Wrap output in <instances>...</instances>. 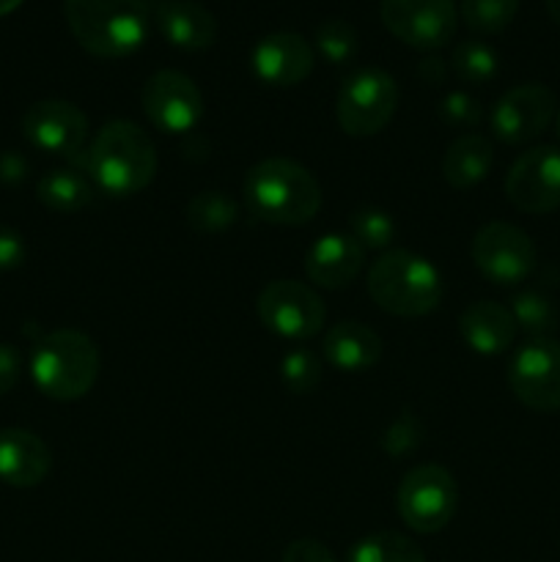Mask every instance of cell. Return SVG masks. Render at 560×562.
I'll return each mask as SVG.
<instances>
[{
    "instance_id": "cell-1",
    "label": "cell",
    "mask_w": 560,
    "mask_h": 562,
    "mask_svg": "<svg viewBox=\"0 0 560 562\" xmlns=\"http://www.w3.org/2000/svg\"><path fill=\"white\" fill-rule=\"evenodd\" d=\"M86 173L113 198L146 190L157 173V151L148 132L124 119L104 124L86 151Z\"/></svg>"
},
{
    "instance_id": "cell-2",
    "label": "cell",
    "mask_w": 560,
    "mask_h": 562,
    "mask_svg": "<svg viewBox=\"0 0 560 562\" xmlns=\"http://www.w3.org/2000/svg\"><path fill=\"white\" fill-rule=\"evenodd\" d=\"M253 217L272 225H305L322 209V187L294 159L269 157L253 165L242 187Z\"/></svg>"
},
{
    "instance_id": "cell-3",
    "label": "cell",
    "mask_w": 560,
    "mask_h": 562,
    "mask_svg": "<svg viewBox=\"0 0 560 562\" xmlns=\"http://www.w3.org/2000/svg\"><path fill=\"white\" fill-rule=\"evenodd\" d=\"M71 36L97 58H126L146 44L152 11L146 0H64Z\"/></svg>"
},
{
    "instance_id": "cell-4",
    "label": "cell",
    "mask_w": 560,
    "mask_h": 562,
    "mask_svg": "<svg viewBox=\"0 0 560 562\" xmlns=\"http://www.w3.org/2000/svg\"><path fill=\"white\" fill-rule=\"evenodd\" d=\"M366 285L382 311L401 318L426 316L443 300V280L434 263L410 250L382 252L368 269Z\"/></svg>"
},
{
    "instance_id": "cell-5",
    "label": "cell",
    "mask_w": 560,
    "mask_h": 562,
    "mask_svg": "<svg viewBox=\"0 0 560 562\" xmlns=\"http://www.w3.org/2000/svg\"><path fill=\"white\" fill-rule=\"evenodd\" d=\"M36 387L53 401H77L91 393L99 376V349L80 329H55L36 344L31 357Z\"/></svg>"
},
{
    "instance_id": "cell-6",
    "label": "cell",
    "mask_w": 560,
    "mask_h": 562,
    "mask_svg": "<svg viewBox=\"0 0 560 562\" xmlns=\"http://www.w3.org/2000/svg\"><path fill=\"white\" fill-rule=\"evenodd\" d=\"M456 505H459V488L453 475L439 464H421L406 472L395 494L401 521L421 536L445 530L456 516Z\"/></svg>"
},
{
    "instance_id": "cell-7",
    "label": "cell",
    "mask_w": 560,
    "mask_h": 562,
    "mask_svg": "<svg viewBox=\"0 0 560 562\" xmlns=\"http://www.w3.org/2000/svg\"><path fill=\"white\" fill-rule=\"evenodd\" d=\"M399 86L379 66L351 71L338 93V124L351 137H371L393 121Z\"/></svg>"
},
{
    "instance_id": "cell-8",
    "label": "cell",
    "mask_w": 560,
    "mask_h": 562,
    "mask_svg": "<svg viewBox=\"0 0 560 562\" xmlns=\"http://www.w3.org/2000/svg\"><path fill=\"white\" fill-rule=\"evenodd\" d=\"M256 313L264 327L285 340H307L322 333L324 311L322 296L296 280H272L256 300Z\"/></svg>"
},
{
    "instance_id": "cell-9",
    "label": "cell",
    "mask_w": 560,
    "mask_h": 562,
    "mask_svg": "<svg viewBox=\"0 0 560 562\" xmlns=\"http://www.w3.org/2000/svg\"><path fill=\"white\" fill-rule=\"evenodd\" d=\"M22 132L36 148L66 157L77 170H86L88 119L66 99H44L22 115Z\"/></svg>"
},
{
    "instance_id": "cell-10",
    "label": "cell",
    "mask_w": 560,
    "mask_h": 562,
    "mask_svg": "<svg viewBox=\"0 0 560 562\" xmlns=\"http://www.w3.org/2000/svg\"><path fill=\"white\" fill-rule=\"evenodd\" d=\"M472 261L494 285H516L536 269V245L511 223H486L472 239Z\"/></svg>"
},
{
    "instance_id": "cell-11",
    "label": "cell",
    "mask_w": 560,
    "mask_h": 562,
    "mask_svg": "<svg viewBox=\"0 0 560 562\" xmlns=\"http://www.w3.org/2000/svg\"><path fill=\"white\" fill-rule=\"evenodd\" d=\"M511 393L533 412H560V344L538 338L522 346L508 366Z\"/></svg>"
},
{
    "instance_id": "cell-12",
    "label": "cell",
    "mask_w": 560,
    "mask_h": 562,
    "mask_svg": "<svg viewBox=\"0 0 560 562\" xmlns=\"http://www.w3.org/2000/svg\"><path fill=\"white\" fill-rule=\"evenodd\" d=\"M511 206L525 214H549L560 209V148L536 146L516 157L505 176Z\"/></svg>"
},
{
    "instance_id": "cell-13",
    "label": "cell",
    "mask_w": 560,
    "mask_h": 562,
    "mask_svg": "<svg viewBox=\"0 0 560 562\" xmlns=\"http://www.w3.org/2000/svg\"><path fill=\"white\" fill-rule=\"evenodd\" d=\"M382 22L415 49H439L456 33L453 0H382Z\"/></svg>"
},
{
    "instance_id": "cell-14",
    "label": "cell",
    "mask_w": 560,
    "mask_h": 562,
    "mask_svg": "<svg viewBox=\"0 0 560 562\" xmlns=\"http://www.w3.org/2000/svg\"><path fill=\"white\" fill-rule=\"evenodd\" d=\"M558 115L555 93L541 82H522L505 91L492 108V132L508 146L530 143Z\"/></svg>"
},
{
    "instance_id": "cell-15",
    "label": "cell",
    "mask_w": 560,
    "mask_h": 562,
    "mask_svg": "<svg viewBox=\"0 0 560 562\" xmlns=\"http://www.w3.org/2000/svg\"><path fill=\"white\" fill-rule=\"evenodd\" d=\"M141 104L148 121L170 135H184L203 115L201 91L190 77L176 69H163L148 77L141 93Z\"/></svg>"
},
{
    "instance_id": "cell-16",
    "label": "cell",
    "mask_w": 560,
    "mask_h": 562,
    "mask_svg": "<svg viewBox=\"0 0 560 562\" xmlns=\"http://www.w3.org/2000/svg\"><path fill=\"white\" fill-rule=\"evenodd\" d=\"M316 55L311 42L294 31H272L250 53V66L256 77L267 86L291 88L313 71Z\"/></svg>"
},
{
    "instance_id": "cell-17",
    "label": "cell",
    "mask_w": 560,
    "mask_h": 562,
    "mask_svg": "<svg viewBox=\"0 0 560 562\" xmlns=\"http://www.w3.org/2000/svg\"><path fill=\"white\" fill-rule=\"evenodd\" d=\"M146 5L165 42L173 47L198 53L217 38V20L198 0H146Z\"/></svg>"
},
{
    "instance_id": "cell-18",
    "label": "cell",
    "mask_w": 560,
    "mask_h": 562,
    "mask_svg": "<svg viewBox=\"0 0 560 562\" xmlns=\"http://www.w3.org/2000/svg\"><path fill=\"white\" fill-rule=\"evenodd\" d=\"M366 263V247L346 234H327L313 241L305 256V274L322 289H344L355 283Z\"/></svg>"
},
{
    "instance_id": "cell-19",
    "label": "cell",
    "mask_w": 560,
    "mask_h": 562,
    "mask_svg": "<svg viewBox=\"0 0 560 562\" xmlns=\"http://www.w3.org/2000/svg\"><path fill=\"white\" fill-rule=\"evenodd\" d=\"M53 453L47 442L25 428L0 431V481L14 488H33L49 475Z\"/></svg>"
},
{
    "instance_id": "cell-20",
    "label": "cell",
    "mask_w": 560,
    "mask_h": 562,
    "mask_svg": "<svg viewBox=\"0 0 560 562\" xmlns=\"http://www.w3.org/2000/svg\"><path fill=\"white\" fill-rule=\"evenodd\" d=\"M459 329L467 346L486 357L503 355L505 349H511L516 338V322L511 316V307L492 300L467 305L459 316Z\"/></svg>"
},
{
    "instance_id": "cell-21",
    "label": "cell",
    "mask_w": 560,
    "mask_h": 562,
    "mask_svg": "<svg viewBox=\"0 0 560 562\" xmlns=\"http://www.w3.org/2000/svg\"><path fill=\"white\" fill-rule=\"evenodd\" d=\"M324 360L346 373H362L382 357V338L360 322H340L324 335Z\"/></svg>"
},
{
    "instance_id": "cell-22",
    "label": "cell",
    "mask_w": 560,
    "mask_h": 562,
    "mask_svg": "<svg viewBox=\"0 0 560 562\" xmlns=\"http://www.w3.org/2000/svg\"><path fill=\"white\" fill-rule=\"evenodd\" d=\"M494 165V148L492 143L483 135L475 132H467V135L456 137L448 146L443 157V173L445 181L456 190H470L478 181H483L489 176Z\"/></svg>"
},
{
    "instance_id": "cell-23",
    "label": "cell",
    "mask_w": 560,
    "mask_h": 562,
    "mask_svg": "<svg viewBox=\"0 0 560 562\" xmlns=\"http://www.w3.org/2000/svg\"><path fill=\"white\" fill-rule=\"evenodd\" d=\"M36 195L49 212L71 214L80 212L93 201V184L88 176H82V170L55 168L38 179Z\"/></svg>"
},
{
    "instance_id": "cell-24",
    "label": "cell",
    "mask_w": 560,
    "mask_h": 562,
    "mask_svg": "<svg viewBox=\"0 0 560 562\" xmlns=\"http://www.w3.org/2000/svg\"><path fill=\"white\" fill-rule=\"evenodd\" d=\"M346 562H426V554L401 532H373L360 538L346 554Z\"/></svg>"
},
{
    "instance_id": "cell-25",
    "label": "cell",
    "mask_w": 560,
    "mask_h": 562,
    "mask_svg": "<svg viewBox=\"0 0 560 562\" xmlns=\"http://www.w3.org/2000/svg\"><path fill=\"white\" fill-rule=\"evenodd\" d=\"M511 316H514L516 329L530 335L533 340L549 338L558 329V307L541 291H522L511 302Z\"/></svg>"
},
{
    "instance_id": "cell-26",
    "label": "cell",
    "mask_w": 560,
    "mask_h": 562,
    "mask_svg": "<svg viewBox=\"0 0 560 562\" xmlns=\"http://www.w3.org/2000/svg\"><path fill=\"white\" fill-rule=\"evenodd\" d=\"M236 203L225 192L206 190L198 192L190 203H187V223L198 234H220L236 220Z\"/></svg>"
},
{
    "instance_id": "cell-27",
    "label": "cell",
    "mask_w": 560,
    "mask_h": 562,
    "mask_svg": "<svg viewBox=\"0 0 560 562\" xmlns=\"http://www.w3.org/2000/svg\"><path fill=\"white\" fill-rule=\"evenodd\" d=\"M450 64H453L456 77L464 82H486L497 75V53L475 38L456 44Z\"/></svg>"
},
{
    "instance_id": "cell-28",
    "label": "cell",
    "mask_w": 560,
    "mask_h": 562,
    "mask_svg": "<svg viewBox=\"0 0 560 562\" xmlns=\"http://www.w3.org/2000/svg\"><path fill=\"white\" fill-rule=\"evenodd\" d=\"M519 11V0H461V16L475 33H500Z\"/></svg>"
},
{
    "instance_id": "cell-29",
    "label": "cell",
    "mask_w": 560,
    "mask_h": 562,
    "mask_svg": "<svg viewBox=\"0 0 560 562\" xmlns=\"http://www.w3.org/2000/svg\"><path fill=\"white\" fill-rule=\"evenodd\" d=\"M357 44H360V38H357L355 25L346 20H338V16L324 20L322 25L316 27V49L329 60V64H349L357 55Z\"/></svg>"
},
{
    "instance_id": "cell-30",
    "label": "cell",
    "mask_w": 560,
    "mask_h": 562,
    "mask_svg": "<svg viewBox=\"0 0 560 562\" xmlns=\"http://www.w3.org/2000/svg\"><path fill=\"white\" fill-rule=\"evenodd\" d=\"M280 376L283 384L296 395H307L322 382V360L307 349H294L280 362Z\"/></svg>"
},
{
    "instance_id": "cell-31",
    "label": "cell",
    "mask_w": 560,
    "mask_h": 562,
    "mask_svg": "<svg viewBox=\"0 0 560 562\" xmlns=\"http://www.w3.org/2000/svg\"><path fill=\"white\" fill-rule=\"evenodd\" d=\"M351 236L360 241L366 250H382V247L390 245L395 234V225L390 220V214L379 212V209H362V212H355L349 223Z\"/></svg>"
},
{
    "instance_id": "cell-32",
    "label": "cell",
    "mask_w": 560,
    "mask_h": 562,
    "mask_svg": "<svg viewBox=\"0 0 560 562\" xmlns=\"http://www.w3.org/2000/svg\"><path fill=\"white\" fill-rule=\"evenodd\" d=\"M421 439H423L421 420H417L412 412H404V415H401L399 420H393V426L388 428L382 448L388 450L390 456H406L412 453V450H417Z\"/></svg>"
},
{
    "instance_id": "cell-33",
    "label": "cell",
    "mask_w": 560,
    "mask_h": 562,
    "mask_svg": "<svg viewBox=\"0 0 560 562\" xmlns=\"http://www.w3.org/2000/svg\"><path fill=\"white\" fill-rule=\"evenodd\" d=\"M439 115L448 126H475L481 121V104L464 91H450L439 104Z\"/></svg>"
},
{
    "instance_id": "cell-34",
    "label": "cell",
    "mask_w": 560,
    "mask_h": 562,
    "mask_svg": "<svg viewBox=\"0 0 560 562\" xmlns=\"http://www.w3.org/2000/svg\"><path fill=\"white\" fill-rule=\"evenodd\" d=\"M25 256H27L25 239H22L14 228L0 223V272H9V269L22 267Z\"/></svg>"
},
{
    "instance_id": "cell-35",
    "label": "cell",
    "mask_w": 560,
    "mask_h": 562,
    "mask_svg": "<svg viewBox=\"0 0 560 562\" xmlns=\"http://www.w3.org/2000/svg\"><path fill=\"white\" fill-rule=\"evenodd\" d=\"M280 562H335L333 552L316 538H296L285 547L283 560Z\"/></svg>"
},
{
    "instance_id": "cell-36",
    "label": "cell",
    "mask_w": 560,
    "mask_h": 562,
    "mask_svg": "<svg viewBox=\"0 0 560 562\" xmlns=\"http://www.w3.org/2000/svg\"><path fill=\"white\" fill-rule=\"evenodd\" d=\"M20 371H22L20 349L11 344H0V395L14 390V384L20 382Z\"/></svg>"
},
{
    "instance_id": "cell-37",
    "label": "cell",
    "mask_w": 560,
    "mask_h": 562,
    "mask_svg": "<svg viewBox=\"0 0 560 562\" xmlns=\"http://www.w3.org/2000/svg\"><path fill=\"white\" fill-rule=\"evenodd\" d=\"M25 173H27V162L16 151H5L3 157H0V181H5V184H16V181L25 179Z\"/></svg>"
},
{
    "instance_id": "cell-38",
    "label": "cell",
    "mask_w": 560,
    "mask_h": 562,
    "mask_svg": "<svg viewBox=\"0 0 560 562\" xmlns=\"http://www.w3.org/2000/svg\"><path fill=\"white\" fill-rule=\"evenodd\" d=\"M417 75H421V80L426 82V86H439V82L445 80L443 58H437V55H432V58H423L421 66H417Z\"/></svg>"
},
{
    "instance_id": "cell-39",
    "label": "cell",
    "mask_w": 560,
    "mask_h": 562,
    "mask_svg": "<svg viewBox=\"0 0 560 562\" xmlns=\"http://www.w3.org/2000/svg\"><path fill=\"white\" fill-rule=\"evenodd\" d=\"M22 5V0H0V16L11 14V11H16Z\"/></svg>"
},
{
    "instance_id": "cell-40",
    "label": "cell",
    "mask_w": 560,
    "mask_h": 562,
    "mask_svg": "<svg viewBox=\"0 0 560 562\" xmlns=\"http://www.w3.org/2000/svg\"><path fill=\"white\" fill-rule=\"evenodd\" d=\"M544 3H547L549 16H552V20L560 25V0H544Z\"/></svg>"
},
{
    "instance_id": "cell-41",
    "label": "cell",
    "mask_w": 560,
    "mask_h": 562,
    "mask_svg": "<svg viewBox=\"0 0 560 562\" xmlns=\"http://www.w3.org/2000/svg\"><path fill=\"white\" fill-rule=\"evenodd\" d=\"M555 135H558V140H560V110H558V115H555Z\"/></svg>"
}]
</instances>
